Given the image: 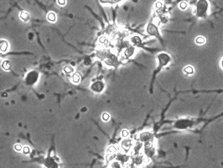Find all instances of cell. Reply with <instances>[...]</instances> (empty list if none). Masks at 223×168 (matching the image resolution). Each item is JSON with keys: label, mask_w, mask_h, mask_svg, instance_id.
Wrapping results in <instances>:
<instances>
[{"label": "cell", "mask_w": 223, "mask_h": 168, "mask_svg": "<svg viewBox=\"0 0 223 168\" xmlns=\"http://www.w3.org/2000/svg\"><path fill=\"white\" fill-rule=\"evenodd\" d=\"M39 73L37 71H30L25 76V82L27 85H34L39 79Z\"/></svg>", "instance_id": "7a4b0ae2"}, {"label": "cell", "mask_w": 223, "mask_h": 168, "mask_svg": "<svg viewBox=\"0 0 223 168\" xmlns=\"http://www.w3.org/2000/svg\"><path fill=\"white\" fill-rule=\"evenodd\" d=\"M132 146H133V142H132L131 139H125L122 142V148H123V150H125V151L129 150V149H130Z\"/></svg>", "instance_id": "ba28073f"}, {"label": "cell", "mask_w": 223, "mask_h": 168, "mask_svg": "<svg viewBox=\"0 0 223 168\" xmlns=\"http://www.w3.org/2000/svg\"><path fill=\"white\" fill-rule=\"evenodd\" d=\"M44 165L45 168H60L59 163L53 157L46 158L44 161Z\"/></svg>", "instance_id": "5b68a950"}, {"label": "cell", "mask_w": 223, "mask_h": 168, "mask_svg": "<svg viewBox=\"0 0 223 168\" xmlns=\"http://www.w3.org/2000/svg\"><path fill=\"white\" fill-rule=\"evenodd\" d=\"M146 31L150 35H153V36L157 37V38H160V32H159V29H158V26L155 23L153 22H150L149 23L146 27Z\"/></svg>", "instance_id": "3957f363"}, {"label": "cell", "mask_w": 223, "mask_h": 168, "mask_svg": "<svg viewBox=\"0 0 223 168\" xmlns=\"http://www.w3.org/2000/svg\"><path fill=\"white\" fill-rule=\"evenodd\" d=\"M195 43H196L197 45H204V44L205 43V37L201 36V35H200V36H197L196 39H195Z\"/></svg>", "instance_id": "7c38bea8"}, {"label": "cell", "mask_w": 223, "mask_h": 168, "mask_svg": "<svg viewBox=\"0 0 223 168\" xmlns=\"http://www.w3.org/2000/svg\"><path fill=\"white\" fill-rule=\"evenodd\" d=\"M158 60H159V69H161L164 66H165L170 60V55H167L166 53H160L158 55Z\"/></svg>", "instance_id": "277c9868"}, {"label": "cell", "mask_w": 223, "mask_h": 168, "mask_svg": "<svg viewBox=\"0 0 223 168\" xmlns=\"http://www.w3.org/2000/svg\"><path fill=\"white\" fill-rule=\"evenodd\" d=\"M64 71L67 75H70V74H72L74 72V68L71 66H66L64 67Z\"/></svg>", "instance_id": "ac0fdd59"}, {"label": "cell", "mask_w": 223, "mask_h": 168, "mask_svg": "<svg viewBox=\"0 0 223 168\" xmlns=\"http://www.w3.org/2000/svg\"><path fill=\"white\" fill-rule=\"evenodd\" d=\"M155 7H156V8H158V9H160V8L163 7V3H161V2H157L156 4H155Z\"/></svg>", "instance_id": "d4e9b609"}, {"label": "cell", "mask_w": 223, "mask_h": 168, "mask_svg": "<svg viewBox=\"0 0 223 168\" xmlns=\"http://www.w3.org/2000/svg\"><path fill=\"white\" fill-rule=\"evenodd\" d=\"M116 151H117L116 147L113 146V145L108 148V152H109V154H115Z\"/></svg>", "instance_id": "7402d4cb"}, {"label": "cell", "mask_w": 223, "mask_h": 168, "mask_svg": "<svg viewBox=\"0 0 223 168\" xmlns=\"http://www.w3.org/2000/svg\"><path fill=\"white\" fill-rule=\"evenodd\" d=\"M2 67H3V70H5V71L10 70L11 68L10 62H9L8 60H4V61H3V63H2Z\"/></svg>", "instance_id": "9a60e30c"}, {"label": "cell", "mask_w": 223, "mask_h": 168, "mask_svg": "<svg viewBox=\"0 0 223 168\" xmlns=\"http://www.w3.org/2000/svg\"><path fill=\"white\" fill-rule=\"evenodd\" d=\"M81 80H82V77H81V76L78 73H74L72 75V81H73L74 83H80Z\"/></svg>", "instance_id": "4fadbf2b"}, {"label": "cell", "mask_w": 223, "mask_h": 168, "mask_svg": "<svg viewBox=\"0 0 223 168\" xmlns=\"http://www.w3.org/2000/svg\"><path fill=\"white\" fill-rule=\"evenodd\" d=\"M22 151H23L24 155H28V154L30 153V149H29V146H24L23 147V150Z\"/></svg>", "instance_id": "ffe728a7"}, {"label": "cell", "mask_w": 223, "mask_h": 168, "mask_svg": "<svg viewBox=\"0 0 223 168\" xmlns=\"http://www.w3.org/2000/svg\"><path fill=\"white\" fill-rule=\"evenodd\" d=\"M19 18L24 22H27V21L29 20V14L27 13L26 11H22L19 13Z\"/></svg>", "instance_id": "8fae6325"}, {"label": "cell", "mask_w": 223, "mask_h": 168, "mask_svg": "<svg viewBox=\"0 0 223 168\" xmlns=\"http://www.w3.org/2000/svg\"><path fill=\"white\" fill-rule=\"evenodd\" d=\"M14 150L16 151H22L23 150V146L20 144H16L14 145Z\"/></svg>", "instance_id": "44dd1931"}, {"label": "cell", "mask_w": 223, "mask_h": 168, "mask_svg": "<svg viewBox=\"0 0 223 168\" xmlns=\"http://www.w3.org/2000/svg\"><path fill=\"white\" fill-rule=\"evenodd\" d=\"M102 118H103V120L105 121V122L108 121L109 119H110V115H109V113H103V115H102Z\"/></svg>", "instance_id": "d6986e66"}, {"label": "cell", "mask_w": 223, "mask_h": 168, "mask_svg": "<svg viewBox=\"0 0 223 168\" xmlns=\"http://www.w3.org/2000/svg\"><path fill=\"white\" fill-rule=\"evenodd\" d=\"M47 18H48V20L50 21V22H55V21L56 20V15H55V13H53V12H50V13H48Z\"/></svg>", "instance_id": "2e32d148"}, {"label": "cell", "mask_w": 223, "mask_h": 168, "mask_svg": "<svg viewBox=\"0 0 223 168\" xmlns=\"http://www.w3.org/2000/svg\"><path fill=\"white\" fill-rule=\"evenodd\" d=\"M105 85L102 81H95L94 83L91 85V89L95 92H102L104 90Z\"/></svg>", "instance_id": "8992f818"}, {"label": "cell", "mask_w": 223, "mask_h": 168, "mask_svg": "<svg viewBox=\"0 0 223 168\" xmlns=\"http://www.w3.org/2000/svg\"><path fill=\"white\" fill-rule=\"evenodd\" d=\"M8 42L5 40H0V52L5 53L8 50Z\"/></svg>", "instance_id": "30bf717a"}, {"label": "cell", "mask_w": 223, "mask_h": 168, "mask_svg": "<svg viewBox=\"0 0 223 168\" xmlns=\"http://www.w3.org/2000/svg\"><path fill=\"white\" fill-rule=\"evenodd\" d=\"M134 52H135V48L133 45H129L124 50V55H125V57L129 58L134 55Z\"/></svg>", "instance_id": "9c48e42d"}, {"label": "cell", "mask_w": 223, "mask_h": 168, "mask_svg": "<svg viewBox=\"0 0 223 168\" xmlns=\"http://www.w3.org/2000/svg\"><path fill=\"white\" fill-rule=\"evenodd\" d=\"M153 134L150 133V132L148 131H144L142 132L139 134V139L140 141L144 142V143H146V142L149 141H153Z\"/></svg>", "instance_id": "52a82bcc"}, {"label": "cell", "mask_w": 223, "mask_h": 168, "mask_svg": "<svg viewBox=\"0 0 223 168\" xmlns=\"http://www.w3.org/2000/svg\"><path fill=\"white\" fill-rule=\"evenodd\" d=\"M194 68H193V66H186L184 68V72L185 74H187V75H192V74L194 73Z\"/></svg>", "instance_id": "5bb4252c"}, {"label": "cell", "mask_w": 223, "mask_h": 168, "mask_svg": "<svg viewBox=\"0 0 223 168\" xmlns=\"http://www.w3.org/2000/svg\"><path fill=\"white\" fill-rule=\"evenodd\" d=\"M121 135L124 137V138H127V137H129V131H128V130H126V129H124V130H122Z\"/></svg>", "instance_id": "cb8c5ba5"}, {"label": "cell", "mask_w": 223, "mask_h": 168, "mask_svg": "<svg viewBox=\"0 0 223 168\" xmlns=\"http://www.w3.org/2000/svg\"><path fill=\"white\" fill-rule=\"evenodd\" d=\"M220 64H221V67L223 68V59H222V60H221V63H220Z\"/></svg>", "instance_id": "83f0119b"}, {"label": "cell", "mask_w": 223, "mask_h": 168, "mask_svg": "<svg viewBox=\"0 0 223 168\" xmlns=\"http://www.w3.org/2000/svg\"><path fill=\"white\" fill-rule=\"evenodd\" d=\"M131 41L133 44H134V45H139V44H141L142 39H140V37L139 36H134L132 37Z\"/></svg>", "instance_id": "e0dca14e"}, {"label": "cell", "mask_w": 223, "mask_h": 168, "mask_svg": "<svg viewBox=\"0 0 223 168\" xmlns=\"http://www.w3.org/2000/svg\"><path fill=\"white\" fill-rule=\"evenodd\" d=\"M57 3L59 5H65L66 3V1H65V0H59V1H57Z\"/></svg>", "instance_id": "4316f807"}, {"label": "cell", "mask_w": 223, "mask_h": 168, "mask_svg": "<svg viewBox=\"0 0 223 168\" xmlns=\"http://www.w3.org/2000/svg\"><path fill=\"white\" fill-rule=\"evenodd\" d=\"M187 6H188V4H187L186 2H180V8L181 9H183V10L187 8Z\"/></svg>", "instance_id": "603a6c76"}, {"label": "cell", "mask_w": 223, "mask_h": 168, "mask_svg": "<svg viewBox=\"0 0 223 168\" xmlns=\"http://www.w3.org/2000/svg\"><path fill=\"white\" fill-rule=\"evenodd\" d=\"M208 8H209V3L207 1H198L196 3V15L199 18H204L206 16Z\"/></svg>", "instance_id": "6da1fadb"}, {"label": "cell", "mask_w": 223, "mask_h": 168, "mask_svg": "<svg viewBox=\"0 0 223 168\" xmlns=\"http://www.w3.org/2000/svg\"><path fill=\"white\" fill-rule=\"evenodd\" d=\"M99 41L101 42L102 44H104V43H106V41H107V39H106V37L102 36V37H100Z\"/></svg>", "instance_id": "484cf974"}]
</instances>
